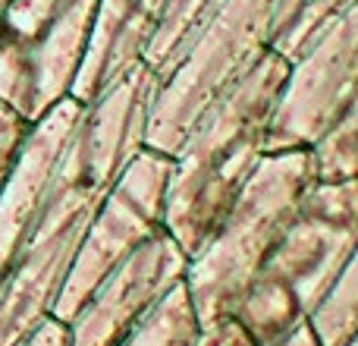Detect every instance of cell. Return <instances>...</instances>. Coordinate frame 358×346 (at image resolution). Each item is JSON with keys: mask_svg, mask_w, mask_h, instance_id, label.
Listing matches in <instances>:
<instances>
[{"mask_svg": "<svg viewBox=\"0 0 358 346\" xmlns=\"http://www.w3.org/2000/svg\"><path fill=\"white\" fill-rule=\"evenodd\" d=\"M358 0H273L271 13V50L292 60L321 29Z\"/></svg>", "mask_w": 358, "mask_h": 346, "instance_id": "7c38bea8", "label": "cell"}, {"mask_svg": "<svg viewBox=\"0 0 358 346\" xmlns=\"http://www.w3.org/2000/svg\"><path fill=\"white\" fill-rule=\"evenodd\" d=\"M29 126L31 123H25L13 107H6L0 101V192H3L6 179H10L13 167H16V158H19L25 136H29Z\"/></svg>", "mask_w": 358, "mask_h": 346, "instance_id": "e0dca14e", "label": "cell"}, {"mask_svg": "<svg viewBox=\"0 0 358 346\" xmlns=\"http://www.w3.org/2000/svg\"><path fill=\"white\" fill-rule=\"evenodd\" d=\"M317 179L311 148L264 155L214 233L189 258L185 290L201 324L233 318L245 286Z\"/></svg>", "mask_w": 358, "mask_h": 346, "instance_id": "277c9868", "label": "cell"}, {"mask_svg": "<svg viewBox=\"0 0 358 346\" xmlns=\"http://www.w3.org/2000/svg\"><path fill=\"white\" fill-rule=\"evenodd\" d=\"M358 242V177L315 179L233 318L255 346H277L311 321Z\"/></svg>", "mask_w": 358, "mask_h": 346, "instance_id": "3957f363", "label": "cell"}, {"mask_svg": "<svg viewBox=\"0 0 358 346\" xmlns=\"http://www.w3.org/2000/svg\"><path fill=\"white\" fill-rule=\"evenodd\" d=\"M157 82L161 76L138 60L85 104L54 170L35 230L0 296V346H19L50 318L101 202L145 148V126Z\"/></svg>", "mask_w": 358, "mask_h": 346, "instance_id": "6da1fadb", "label": "cell"}, {"mask_svg": "<svg viewBox=\"0 0 358 346\" xmlns=\"http://www.w3.org/2000/svg\"><path fill=\"white\" fill-rule=\"evenodd\" d=\"M189 252L167 227L129 252L69 318V346H113L185 280Z\"/></svg>", "mask_w": 358, "mask_h": 346, "instance_id": "9c48e42d", "label": "cell"}, {"mask_svg": "<svg viewBox=\"0 0 358 346\" xmlns=\"http://www.w3.org/2000/svg\"><path fill=\"white\" fill-rule=\"evenodd\" d=\"M101 0H6L0 6V101L35 123L69 98Z\"/></svg>", "mask_w": 358, "mask_h": 346, "instance_id": "8992f818", "label": "cell"}, {"mask_svg": "<svg viewBox=\"0 0 358 346\" xmlns=\"http://www.w3.org/2000/svg\"><path fill=\"white\" fill-rule=\"evenodd\" d=\"M192 346H255V343L236 318H220V321L201 324Z\"/></svg>", "mask_w": 358, "mask_h": 346, "instance_id": "ac0fdd59", "label": "cell"}, {"mask_svg": "<svg viewBox=\"0 0 358 346\" xmlns=\"http://www.w3.org/2000/svg\"><path fill=\"white\" fill-rule=\"evenodd\" d=\"M19 346H69V328L63 321H57L54 315L48 321H41Z\"/></svg>", "mask_w": 358, "mask_h": 346, "instance_id": "d6986e66", "label": "cell"}, {"mask_svg": "<svg viewBox=\"0 0 358 346\" xmlns=\"http://www.w3.org/2000/svg\"><path fill=\"white\" fill-rule=\"evenodd\" d=\"M308 328L321 346H340L346 337H352L358 331V242L343 274L336 277L334 290L327 293V299L311 315Z\"/></svg>", "mask_w": 358, "mask_h": 346, "instance_id": "5bb4252c", "label": "cell"}, {"mask_svg": "<svg viewBox=\"0 0 358 346\" xmlns=\"http://www.w3.org/2000/svg\"><path fill=\"white\" fill-rule=\"evenodd\" d=\"M220 4L223 0H167L164 19H161V25H157V32H155V38H151L142 60L148 63L157 76H164L173 67V60L179 57L182 44L192 38V32Z\"/></svg>", "mask_w": 358, "mask_h": 346, "instance_id": "9a60e30c", "label": "cell"}, {"mask_svg": "<svg viewBox=\"0 0 358 346\" xmlns=\"http://www.w3.org/2000/svg\"><path fill=\"white\" fill-rule=\"evenodd\" d=\"M273 0H223L157 82L145 148L173 155L198 117L271 48Z\"/></svg>", "mask_w": 358, "mask_h": 346, "instance_id": "5b68a950", "label": "cell"}, {"mask_svg": "<svg viewBox=\"0 0 358 346\" xmlns=\"http://www.w3.org/2000/svg\"><path fill=\"white\" fill-rule=\"evenodd\" d=\"M317 179L358 177V88L330 132L311 148Z\"/></svg>", "mask_w": 358, "mask_h": 346, "instance_id": "2e32d148", "label": "cell"}, {"mask_svg": "<svg viewBox=\"0 0 358 346\" xmlns=\"http://www.w3.org/2000/svg\"><path fill=\"white\" fill-rule=\"evenodd\" d=\"M173 173V158L155 148H142L120 173L113 189L101 202L85 240L73 258L63 290L50 315L69 324V318L82 309L92 290L126 258L136 252L151 233L164 227L167 186Z\"/></svg>", "mask_w": 358, "mask_h": 346, "instance_id": "52a82bcc", "label": "cell"}, {"mask_svg": "<svg viewBox=\"0 0 358 346\" xmlns=\"http://www.w3.org/2000/svg\"><path fill=\"white\" fill-rule=\"evenodd\" d=\"M82 113H85V104H79L69 95L29 126L16 167L0 192V296H3L6 280L19 261V252L35 230L54 170L60 164V155L66 151L69 136L79 126Z\"/></svg>", "mask_w": 358, "mask_h": 346, "instance_id": "30bf717a", "label": "cell"}, {"mask_svg": "<svg viewBox=\"0 0 358 346\" xmlns=\"http://www.w3.org/2000/svg\"><path fill=\"white\" fill-rule=\"evenodd\" d=\"M340 346H358V331H355V334H352V337H346V340H343Z\"/></svg>", "mask_w": 358, "mask_h": 346, "instance_id": "44dd1931", "label": "cell"}, {"mask_svg": "<svg viewBox=\"0 0 358 346\" xmlns=\"http://www.w3.org/2000/svg\"><path fill=\"white\" fill-rule=\"evenodd\" d=\"M358 88V4L321 29L289 60L267 126L264 155L315 148Z\"/></svg>", "mask_w": 358, "mask_h": 346, "instance_id": "ba28073f", "label": "cell"}, {"mask_svg": "<svg viewBox=\"0 0 358 346\" xmlns=\"http://www.w3.org/2000/svg\"><path fill=\"white\" fill-rule=\"evenodd\" d=\"M289 60L267 48L261 60L192 123L173 151L164 227L198 252L264 158L267 126Z\"/></svg>", "mask_w": 358, "mask_h": 346, "instance_id": "7a4b0ae2", "label": "cell"}, {"mask_svg": "<svg viewBox=\"0 0 358 346\" xmlns=\"http://www.w3.org/2000/svg\"><path fill=\"white\" fill-rule=\"evenodd\" d=\"M164 10L167 0H101L92 44L69 95L79 104H92L126 69L136 67L161 25Z\"/></svg>", "mask_w": 358, "mask_h": 346, "instance_id": "8fae6325", "label": "cell"}, {"mask_svg": "<svg viewBox=\"0 0 358 346\" xmlns=\"http://www.w3.org/2000/svg\"><path fill=\"white\" fill-rule=\"evenodd\" d=\"M3 4H6V0H0V6H3Z\"/></svg>", "mask_w": 358, "mask_h": 346, "instance_id": "7402d4cb", "label": "cell"}, {"mask_svg": "<svg viewBox=\"0 0 358 346\" xmlns=\"http://www.w3.org/2000/svg\"><path fill=\"white\" fill-rule=\"evenodd\" d=\"M277 346H321V343H317V337L311 334V328L305 324V328H299L296 334H289L283 343H277Z\"/></svg>", "mask_w": 358, "mask_h": 346, "instance_id": "ffe728a7", "label": "cell"}, {"mask_svg": "<svg viewBox=\"0 0 358 346\" xmlns=\"http://www.w3.org/2000/svg\"><path fill=\"white\" fill-rule=\"evenodd\" d=\"M198 331H201V321H198L195 305H192V296L182 280L151 309L148 318H142L113 346H192Z\"/></svg>", "mask_w": 358, "mask_h": 346, "instance_id": "4fadbf2b", "label": "cell"}]
</instances>
